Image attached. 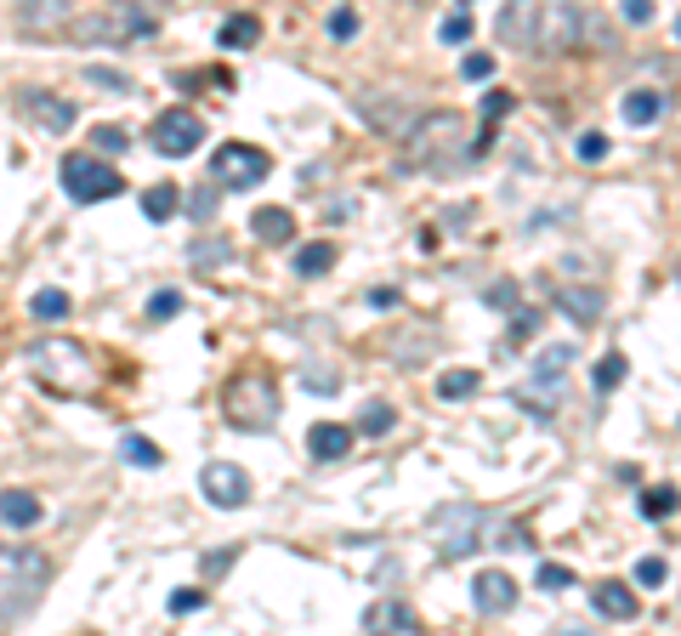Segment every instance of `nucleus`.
<instances>
[{
  "label": "nucleus",
  "instance_id": "obj_1",
  "mask_svg": "<svg viewBox=\"0 0 681 636\" xmlns=\"http://www.w3.org/2000/svg\"><path fill=\"white\" fill-rule=\"evenodd\" d=\"M494 29L523 57H568L585 40V12L574 0H506Z\"/></svg>",
  "mask_w": 681,
  "mask_h": 636
},
{
  "label": "nucleus",
  "instance_id": "obj_2",
  "mask_svg": "<svg viewBox=\"0 0 681 636\" xmlns=\"http://www.w3.org/2000/svg\"><path fill=\"white\" fill-rule=\"evenodd\" d=\"M489 142H494L489 125H472V114L432 108V114H415V125L403 131V154H409L415 171H460V165H472Z\"/></svg>",
  "mask_w": 681,
  "mask_h": 636
},
{
  "label": "nucleus",
  "instance_id": "obj_3",
  "mask_svg": "<svg viewBox=\"0 0 681 636\" xmlns=\"http://www.w3.org/2000/svg\"><path fill=\"white\" fill-rule=\"evenodd\" d=\"M52 557L35 546H0V625H18L46 602Z\"/></svg>",
  "mask_w": 681,
  "mask_h": 636
},
{
  "label": "nucleus",
  "instance_id": "obj_4",
  "mask_svg": "<svg viewBox=\"0 0 681 636\" xmlns=\"http://www.w3.org/2000/svg\"><path fill=\"white\" fill-rule=\"evenodd\" d=\"M29 375H35L46 392H63V398H80V392L97 387V364L86 358V347H74V341H35L29 353H23Z\"/></svg>",
  "mask_w": 681,
  "mask_h": 636
},
{
  "label": "nucleus",
  "instance_id": "obj_5",
  "mask_svg": "<svg viewBox=\"0 0 681 636\" xmlns=\"http://www.w3.org/2000/svg\"><path fill=\"white\" fill-rule=\"evenodd\" d=\"M279 387H273V375L262 370H250V375H233L222 392V415L239 432H273L279 426Z\"/></svg>",
  "mask_w": 681,
  "mask_h": 636
},
{
  "label": "nucleus",
  "instance_id": "obj_6",
  "mask_svg": "<svg viewBox=\"0 0 681 636\" xmlns=\"http://www.w3.org/2000/svg\"><path fill=\"white\" fill-rule=\"evenodd\" d=\"M57 177H63V194H69L74 205H103V199H114L125 188V177L103 154H69Z\"/></svg>",
  "mask_w": 681,
  "mask_h": 636
},
{
  "label": "nucleus",
  "instance_id": "obj_7",
  "mask_svg": "<svg viewBox=\"0 0 681 636\" xmlns=\"http://www.w3.org/2000/svg\"><path fill=\"white\" fill-rule=\"evenodd\" d=\"M267 171H273L267 148H250V142H222L210 154V177H216L222 194H250L256 182H267Z\"/></svg>",
  "mask_w": 681,
  "mask_h": 636
},
{
  "label": "nucleus",
  "instance_id": "obj_8",
  "mask_svg": "<svg viewBox=\"0 0 681 636\" xmlns=\"http://www.w3.org/2000/svg\"><path fill=\"white\" fill-rule=\"evenodd\" d=\"M352 108L364 114L369 131H381V137H392V142H403V131H409L415 114H420V103L392 97V91H381V86H352Z\"/></svg>",
  "mask_w": 681,
  "mask_h": 636
},
{
  "label": "nucleus",
  "instance_id": "obj_9",
  "mask_svg": "<svg viewBox=\"0 0 681 636\" xmlns=\"http://www.w3.org/2000/svg\"><path fill=\"white\" fill-rule=\"evenodd\" d=\"M148 142H154L159 159H188L199 142H205V120L193 114V108H165L154 120V131H148Z\"/></svg>",
  "mask_w": 681,
  "mask_h": 636
},
{
  "label": "nucleus",
  "instance_id": "obj_10",
  "mask_svg": "<svg viewBox=\"0 0 681 636\" xmlns=\"http://www.w3.org/2000/svg\"><path fill=\"white\" fill-rule=\"evenodd\" d=\"M18 114L35 125V131H46V137H63V131H74V120H80L69 97H57V91H46V86L23 91V97H18Z\"/></svg>",
  "mask_w": 681,
  "mask_h": 636
},
{
  "label": "nucleus",
  "instance_id": "obj_11",
  "mask_svg": "<svg viewBox=\"0 0 681 636\" xmlns=\"http://www.w3.org/2000/svg\"><path fill=\"white\" fill-rule=\"evenodd\" d=\"M432 523L437 529H449L443 534V546H437L443 563H460L466 551H477V534H483V512H477V506H443Z\"/></svg>",
  "mask_w": 681,
  "mask_h": 636
},
{
  "label": "nucleus",
  "instance_id": "obj_12",
  "mask_svg": "<svg viewBox=\"0 0 681 636\" xmlns=\"http://www.w3.org/2000/svg\"><path fill=\"white\" fill-rule=\"evenodd\" d=\"M199 489H205L210 506L239 512V506L250 500V472H245V466H233V460H210L205 472H199Z\"/></svg>",
  "mask_w": 681,
  "mask_h": 636
},
{
  "label": "nucleus",
  "instance_id": "obj_13",
  "mask_svg": "<svg viewBox=\"0 0 681 636\" xmlns=\"http://www.w3.org/2000/svg\"><path fill=\"white\" fill-rule=\"evenodd\" d=\"M69 23H74V0H23V12H18V29L29 40H40V46L63 40Z\"/></svg>",
  "mask_w": 681,
  "mask_h": 636
},
{
  "label": "nucleus",
  "instance_id": "obj_14",
  "mask_svg": "<svg viewBox=\"0 0 681 636\" xmlns=\"http://www.w3.org/2000/svg\"><path fill=\"white\" fill-rule=\"evenodd\" d=\"M472 602H477V614H511L517 608V580L506 568H483L472 580Z\"/></svg>",
  "mask_w": 681,
  "mask_h": 636
},
{
  "label": "nucleus",
  "instance_id": "obj_15",
  "mask_svg": "<svg viewBox=\"0 0 681 636\" xmlns=\"http://www.w3.org/2000/svg\"><path fill=\"white\" fill-rule=\"evenodd\" d=\"M364 631H392V636H415L420 631V614L409 608L403 597H381L364 608Z\"/></svg>",
  "mask_w": 681,
  "mask_h": 636
},
{
  "label": "nucleus",
  "instance_id": "obj_16",
  "mask_svg": "<svg viewBox=\"0 0 681 636\" xmlns=\"http://www.w3.org/2000/svg\"><path fill=\"white\" fill-rule=\"evenodd\" d=\"M352 426H341V421H318L313 432H307V449H313V460H347L352 455Z\"/></svg>",
  "mask_w": 681,
  "mask_h": 636
},
{
  "label": "nucleus",
  "instance_id": "obj_17",
  "mask_svg": "<svg viewBox=\"0 0 681 636\" xmlns=\"http://www.w3.org/2000/svg\"><path fill=\"white\" fill-rule=\"evenodd\" d=\"M591 602H596V614H602V619H619V625H625V619H636V591H630V585H619V580H602L591 591Z\"/></svg>",
  "mask_w": 681,
  "mask_h": 636
},
{
  "label": "nucleus",
  "instance_id": "obj_18",
  "mask_svg": "<svg viewBox=\"0 0 681 636\" xmlns=\"http://www.w3.org/2000/svg\"><path fill=\"white\" fill-rule=\"evenodd\" d=\"M250 233H256L262 245H290V239H296V216L284 211V205H267V211L250 216Z\"/></svg>",
  "mask_w": 681,
  "mask_h": 636
},
{
  "label": "nucleus",
  "instance_id": "obj_19",
  "mask_svg": "<svg viewBox=\"0 0 681 636\" xmlns=\"http://www.w3.org/2000/svg\"><path fill=\"white\" fill-rule=\"evenodd\" d=\"M557 307L574 318V324H596L608 301H602V290H579V284H562V290H557Z\"/></svg>",
  "mask_w": 681,
  "mask_h": 636
},
{
  "label": "nucleus",
  "instance_id": "obj_20",
  "mask_svg": "<svg viewBox=\"0 0 681 636\" xmlns=\"http://www.w3.org/2000/svg\"><path fill=\"white\" fill-rule=\"evenodd\" d=\"M0 523H12V529H35L40 523V500L29 489H0Z\"/></svg>",
  "mask_w": 681,
  "mask_h": 636
},
{
  "label": "nucleus",
  "instance_id": "obj_21",
  "mask_svg": "<svg viewBox=\"0 0 681 636\" xmlns=\"http://www.w3.org/2000/svg\"><path fill=\"white\" fill-rule=\"evenodd\" d=\"M216 40H222L227 52H250V46L262 40V18H250V12H233V18L216 29Z\"/></svg>",
  "mask_w": 681,
  "mask_h": 636
},
{
  "label": "nucleus",
  "instance_id": "obj_22",
  "mask_svg": "<svg viewBox=\"0 0 681 636\" xmlns=\"http://www.w3.org/2000/svg\"><path fill=\"white\" fill-rule=\"evenodd\" d=\"M74 307H69V290H57V284H46V290H35L29 296V318H40V324H63Z\"/></svg>",
  "mask_w": 681,
  "mask_h": 636
},
{
  "label": "nucleus",
  "instance_id": "obj_23",
  "mask_svg": "<svg viewBox=\"0 0 681 636\" xmlns=\"http://www.w3.org/2000/svg\"><path fill=\"white\" fill-rule=\"evenodd\" d=\"M568 364H574V347H545V353L534 358V381L562 387V381H568Z\"/></svg>",
  "mask_w": 681,
  "mask_h": 636
},
{
  "label": "nucleus",
  "instance_id": "obj_24",
  "mask_svg": "<svg viewBox=\"0 0 681 636\" xmlns=\"http://www.w3.org/2000/svg\"><path fill=\"white\" fill-rule=\"evenodd\" d=\"M330 267H335V245H330V239H313V245L296 250V273H301V279H318V273H330Z\"/></svg>",
  "mask_w": 681,
  "mask_h": 636
},
{
  "label": "nucleus",
  "instance_id": "obj_25",
  "mask_svg": "<svg viewBox=\"0 0 681 636\" xmlns=\"http://www.w3.org/2000/svg\"><path fill=\"white\" fill-rule=\"evenodd\" d=\"M664 114V97L659 91H625V125H653Z\"/></svg>",
  "mask_w": 681,
  "mask_h": 636
},
{
  "label": "nucleus",
  "instance_id": "obj_26",
  "mask_svg": "<svg viewBox=\"0 0 681 636\" xmlns=\"http://www.w3.org/2000/svg\"><path fill=\"white\" fill-rule=\"evenodd\" d=\"M176 205H182L176 182H159V188H148V194H142V216H148V222H171Z\"/></svg>",
  "mask_w": 681,
  "mask_h": 636
},
{
  "label": "nucleus",
  "instance_id": "obj_27",
  "mask_svg": "<svg viewBox=\"0 0 681 636\" xmlns=\"http://www.w3.org/2000/svg\"><path fill=\"white\" fill-rule=\"evenodd\" d=\"M437 392H443L449 404H454V398H472V392H477V370H443V375H437Z\"/></svg>",
  "mask_w": 681,
  "mask_h": 636
},
{
  "label": "nucleus",
  "instance_id": "obj_28",
  "mask_svg": "<svg viewBox=\"0 0 681 636\" xmlns=\"http://www.w3.org/2000/svg\"><path fill=\"white\" fill-rule=\"evenodd\" d=\"M625 375H630V358L625 353H608L602 364H596V392H613Z\"/></svg>",
  "mask_w": 681,
  "mask_h": 636
},
{
  "label": "nucleus",
  "instance_id": "obj_29",
  "mask_svg": "<svg viewBox=\"0 0 681 636\" xmlns=\"http://www.w3.org/2000/svg\"><path fill=\"white\" fill-rule=\"evenodd\" d=\"M120 455L131 460V466H142V472H148V466H159V460H165V455H159V449H154V443L142 438V432H131V438L120 443Z\"/></svg>",
  "mask_w": 681,
  "mask_h": 636
},
{
  "label": "nucleus",
  "instance_id": "obj_30",
  "mask_svg": "<svg viewBox=\"0 0 681 636\" xmlns=\"http://www.w3.org/2000/svg\"><path fill=\"white\" fill-rule=\"evenodd\" d=\"M681 506V495L670 489V483H659V489H647L642 495V517H670Z\"/></svg>",
  "mask_w": 681,
  "mask_h": 636
},
{
  "label": "nucleus",
  "instance_id": "obj_31",
  "mask_svg": "<svg viewBox=\"0 0 681 636\" xmlns=\"http://www.w3.org/2000/svg\"><path fill=\"white\" fill-rule=\"evenodd\" d=\"M392 421H398V415H392V404H381V398H369V404H364V415H358V432H392Z\"/></svg>",
  "mask_w": 681,
  "mask_h": 636
},
{
  "label": "nucleus",
  "instance_id": "obj_32",
  "mask_svg": "<svg viewBox=\"0 0 681 636\" xmlns=\"http://www.w3.org/2000/svg\"><path fill=\"white\" fill-rule=\"evenodd\" d=\"M91 142H97V154H125V148H131L125 125H97V131H91Z\"/></svg>",
  "mask_w": 681,
  "mask_h": 636
},
{
  "label": "nucleus",
  "instance_id": "obj_33",
  "mask_svg": "<svg viewBox=\"0 0 681 636\" xmlns=\"http://www.w3.org/2000/svg\"><path fill=\"white\" fill-rule=\"evenodd\" d=\"M182 313V296H176V290H154V296H148V318H154V324H165V318H176Z\"/></svg>",
  "mask_w": 681,
  "mask_h": 636
},
{
  "label": "nucleus",
  "instance_id": "obj_34",
  "mask_svg": "<svg viewBox=\"0 0 681 636\" xmlns=\"http://www.w3.org/2000/svg\"><path fill=\"white\" fill-rule=\"evenodd\" d=\"M664 580H670V563H664V557H642V563H636V585H653V591H659Z\"/></svg>",
  "mask_w": 681,
  "mask_h": 636
},
{
  "label": "nucleus",
  "instance_id": "obj_35",
  "mask_svg": "<svg viewBox=\"0 0 681 636\" xmlns=\"http://www.w3.org/2000/svg\"><path fill=\"white\" fill-rule=\"evenodd\" d=\"M534 580H540V591H568V585H574V574H568L562 563H540V574H534Z\"/></svg>",
  "mask_w": 681,
  "mask_h": 636
},
{
  "label": "nucleus",
  "instance_id": "obj_36",
  "mask_svg": "<svg viewBox=\"0 0 681 636\" xmlns=\"http://www.w3.org/2000/svg\"><path fill=\"white\" fill-rule=\"evenodd\" d=\"M301 381H307L313 392H335V387H341V375L324 370V364H307V370H301Z\"/></svg>",
  "mask_w": 681,
  "mask_h": 636
},
{
  "label": "nucleus",
  "instance_id": "obj_37",
  "mask_svg": "<svg viewBox=\"0 0 681 636\" xmlns=\"http://www.w3.org/2000/svg\"><path fill=\"white\" fill-rule=\"evenodd\" d=\"M114 12H131V18H154V12H165L171 0H108Z\"/></svg>",
  "mask_w": 681,
  "mask_h": 636
},
{
  "label": "nucleus",
  "instance_id": "obj_38",
  "mask_svg": "<svg viewBox=\"0 0 681 636\" xmlns=\"http://www.w3.org/2000/svg\"><path fill=\"white\" fill-rule=\"evenodd\" d=\"M86 80L103 91H131V74H120V69H86Z\"/></svg>",
  "mask_w": 681,
  "mask_h": 636
},
{
  "label": "nucleus",
  "instance_id": "obj_39",
  "mask_svg": "<svg viewBox=\"0 0 681 636\" xmlns=\"http://www.w3.org/2000/svg\"><path fill=\"white\" fill-rule=\"evenodd\" d=\"M466 40H472V18H466V12H454V18L443 23V46H466Z\"/></svg>",
  "mask_w": 681,
  "mask_h": 636
},
{
  "label": "nucleus",
  "instance_id": "obj_40",
  "mask_svg": "<svg viewBox=\"0 0 681 636\" xmlns=\"http://www.w3.org/2000/svg\"><path fill=\"white\" fill-rule=\"evenodd\" d=\"M460 74H466V80H489V74H494V57H489V52H466Z\"/></svg>",
  "mask_w": 681,
  "mask_h": 636
},
{
  "label": "nucleus",
  "instance_id": "obj_41",
  "mask_svg": "<svg viewBox=\"0 0 681 636\" xmlns=\"http://www.w3.org/2000/svg\"><path fill=\"white\" fill-rule=\"evenodd\" d=\"M188 216L193 222H210V216H216V188H199V194L188 199Z\"/></svg>",
  "mask_w": 681,
  "mask_h": 636
},
{
  "label": "nucleus",
  "instance_id": "obj_42",
  "mask_svg": "<svg viewBox=\"0 0 681 636\" xmlns=\"http://www.w3.org/2000/svg\"><path fill=\"white\" fill-rule=\"evenodd\" d=\"M330 35H335V40H352V35H358V12H352V6H341V12L330 18Z\"/></svg>",
  "mask_w": 681,
  "mask_h": 636
},
{
  "label": "nucleus",
  "instance_id": "obj_43",
  "mask_svg": "<svg viewBox=\"0 0 681 636\" xmlns=\"http://www.w3.org/2000/svg\"><path fill=\"white\" fill-rule=\"evenodd\" d=\"M227 256H233V250H227L222 239H210V245L199 239V245H193V262H199V267H205V262H227Z\"/></svg>",
  "mask_w": 681,
  "mask_h": 636
},
{
  "label": "nucleus",
  "instance_id": "obj_44",
  "mask_svg": "<svg viewBox=\"0 0 681 636\" xmlns=\"http://www.w3.org/2000/svg\"><path fill=\"white\" fill-rule=\"evenodd\" d=\"M602 154H608V137H602V131H585V137H579V159H591L596 165Z\"/></svg>",
  "mask_w": 681,
  "mask_h": 636
},
{
  "label": "nucleus",
  "instance_id": "obj_45",
  "mask_svg": "<svg viewBox=\"0 0 681 636\" xmlns=\"http://www.w3.org/2000/svg\"><path fill=\"white\" fill-rule=\"evenodd\" d=\"M193 608H205V591H176L171 597V614H193Z\"/></svg>",
  "mask_w": 681,
  "mask_h": 636
},
{
  "label": "nucleus",
  "instance_id": "obj_46",
  "mask_svg": "<svg viewBox=\"0 0 681 636\" xmlns=\"http://www.w3.org/2000/svg\"><path fill=\"white\" fill-rule=\"evenodd\" d=\"M534 330H540V313L517 307V318H511V336H534Z\"/></svg>",
  "mask_w": 681,
  "mask_h": 636
},
{
  "label": "nucleus",
  "instance_id": "obj_47",
  "mask_svg": "<svg viewBox=\"0 0 681 636\" xmlns=\"http://www.w3.org/2000/svg\"><path fill=\"white\" fill-rule=\"evenodd\" d=\"M619 12H625L630 23H647L653 18V0H619Z\"/></svg>",
  "mask_w": 681,
  "mask_h": 636
},
{
  "label": "nucleus",
  "instance_id": "obj_48",
  "mask_svg": "<svg viewBox=\"0 0 681 636\" xmlns=\"http://www.w3.org/2000/svg\"><path fill=\"white\" fill-rule=\"evenodd\" d=\"M494 546H500V551H517V546H534V540H528V529H517V523H511V529L500 534V540H494Z\"/></svg>",
  "mask_w": 681,
  "mask_h": 636
},
{
  "label": "nucleus",
  "instance_id": "obj_49",
  "mask_svg": "<svg viewBox=\"0 0 681 636\" xmlns=\"http://www.w3.org/2000/svg\"><path fill=\"white\" fill-rule=\"evenodd\" d=\"M483 108H489V120H494V114H506V108H511V97H506V91H489V103H483Z\"/></svg>",
  "mask_w": 681,
  "mask_h": 636
},
{
  "label": "nucleus",
  "instance_id": "obj_50",
  "mask_svg": "<svg viewBox=\"0 0 681 636\" xmlns=\"http://www.w3.org/2000/svg\"><path fill=\"white\" fill-rule=\"evenodd\" d=\"M676 40H681V18H676Z\"/></svg>",
  "mask_w": 681,
  "mask_h": 636
},
{
  "label": "nucleus",
  "instance_id": "obj_51",
  "mask_svg": "<svg viewBox=\"0 0 681 636\" xmlns=\"http://www.w3.org/2000/svg\"><path fill=\"white\" fill-rule=\"evenodd\" d=\"M460 6H472V0H460Z\"/></svg>",
  "mask_w": 681,
  "mask_h": 636
}]
</instances>
